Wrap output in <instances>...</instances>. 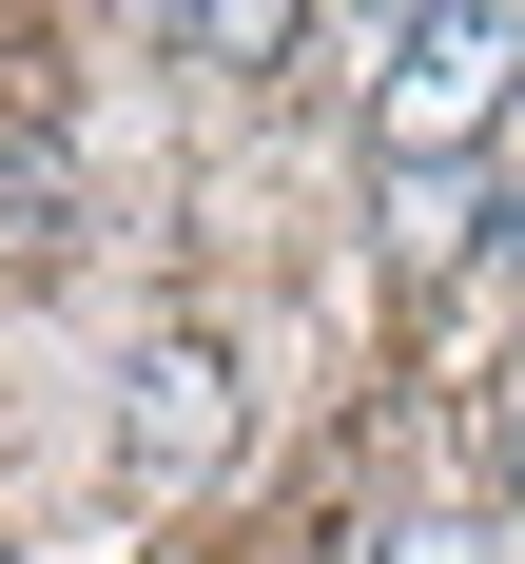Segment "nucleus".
I'll use <instances>...</instances> for the list:
<instances>
[{"mask_svg":"<svg viewBox=\"0 0 525 564\" xmlns=\"http://www.w3.org/2000/svg\"><path fill=\"white\" fill-rule=\"evenodd\" d=\"M525 98V20L506 0H467V20H408L390 78H370V137H390V175H467V137Z\"/></svg>","mask_w":525,"mask_h":564,"instance_id":"obj_1","label":"nucleus"},{"mask_svg":"<svg viewBox=\"0 0 525 564\" xmlns=\"http://www.w3.org/2000/svg\"><path fill=\"white\" fill-rule=\"evenodd\" d=\"M215 429H233L215 332H156V350H136V467H156V487H195V467H215Z\"/></svg>","mask_w":525,"mask_h":564,"instance_id":"obj_2","label":"nucleus"},{"mask_svg":"<svg viewBox=\"0 0 525 564\" xmlns=\"http://www.w3.org/2000/svg\"><path fill=\"white\" fill-rule=\"evenodd\" d=\"M390 234H408V253H467L486 195H467V175H390Z\"/></svg>","mask_w":525,"mask_h":564,"instance_id":"obj_3","label":"nucleus"},{"mask_svg":"<svg viewBox=\"0 0 525 564\" xmlns=\"http://www.w3.org/2000/svg\"><path fill=\"white\" fill-rule=\"evenodd\" d=\"M390 564H506V545H486V525H408Z\"/></svg>","mask_w":525,"mask_h":564,"instance_id":"obj_4","label":"nucleus"},{"mask_svg":"<svg viewBox=\"0 0 525 564\" xmlns=\"http://www.w3.org/2000/svg\"><path fill=\"white\" fill-rule=\"evenodd\" d=\"M506 467H525V390H506Z\"/></svg>","mask_w":525,"mask_h":564,"instance_id":"obj_5","label":"nucleus"}]
</instances>
